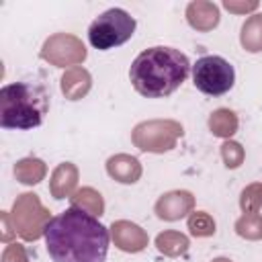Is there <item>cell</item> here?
<instances>
[{
    "instance_id": "cell-21",
    "label": "cell",
    "mask_w": 262,
    "mask_h": 262,
    "mask_svg": "<svg viewBox=\"0 0 262 262\" xmlns=\"http://www.w3.org/2000/svg\"><path fill=\"white\" fill-rule=\"evenodd\" d=\"M188 229L192 235L196 237H207V235H213L215 233V221L211 219L209 213L205 211H194L190 213L188 217Z\"/></svg>"
},
{
    "instance_id": "cell-16",
    "label": "cell",
    "mask_w": 262,
    "mask_h": 262,
    "mask_svg": "<svg viewBox=\"0 0 262 262\" xmlns=\"http://www.w3.org/2000/svg\"><path fill=\"white\" fill-rule=\"evenodd\" d=\"M14 176L23 182V184H37L43 180L45 176V164L39 158H25L20 162H16L14 166Z\"/></svg>"
},
{
    "instance_id": "cell-3",
    "label": "cell",
    "mask_w": 262,
    "mask_h": 262,
    "mask_svg": "<svg viewBox=\"0 0 262 262\" xmlns=\"http://www.w3.org/2000/svg\"><path fill=\"white\" fill-rule=\"evenodd\" d=\"M47 108V94L37 84L14 82L2 86L0 90V127L4 129L27 131L39 127Z\"/></svg>"
},
{
    "instance_id": "cell-9",
    "label": "cell",
    "mask_w": 262,
    "mask_h": 262,
    "mask_svg": "<svg viewBox=\"0 0 262 262\" xmlns=\"http://www.w3.org/2000/svg\"><path fill=\"white\" fill-rule=\"evenodd\" d=\"M194 207V196L188 190H172L158 199L156 203V215L166 221H176L188 215Z\"/></svg>"
},
{
    "instance_id": "cell-15",
    "label": "cell",
    "mask_w": 262,
    "mask_h": 262,
    "mask_svg": "<svg viewBox=\"0 0 262 262\" xmlns=\"http://www.w3.org/2000/svg\"><path fill=\"white\" fill-rule=\"evenodd\" d=\"M242 45L246 51H262V14L250 16L242 27Z\"/></svg>"
},
{
    "instance_id": "cell-26",
    "label": "cell",
    "mask_w": 262,
    "mask_h": 262,
    "mask_svg": "<svg viewBox=\"0 0 262 262\" xmlns=\"http://www.w3.org/2000/svg\"><path fill=\"white\" fill-rule=\"evenodd\" d=\"M213 262H231V260H227V258H217V260H213Z\"/></svg>"
},
{
    "instance_id": "cell-18",
    "label": "cell",
    "mask_w": 262,
    "mask_h": 262,
    "mask_svg": "<svg viewBox=\"0 0 262 262\" xmlns=\"http://www.w3.org/2000/svg\"><path fill=\"white\" fill-rule=\"evenodd\" d=\"M156 246L166 256H178L188 250V237L178 231H164L156 237Z\"/></svg>"
},
{
    "instance_id": "cell-17",
    "label": "cell",
    "mask_w": 262,
    "mask_h": 262,
    "mask_svg": "<svg viewBox=\"0 0 262 262\" xmlns=\"http://www.w3.org/2000/svg\"><path fill=\"white\" fill-rule=\"evenodd\" d=\"M209 127L219 137H231L237 131V117L229 108H217L209 119Z\"/></svg>"
},
{
    "instance_id": "cell-1",
    "label": "cell",
    "mask_w": 262,
    "mask_h": 262,
    "mask_svg": "<svg viewBox=\"0 0 262 262\" xmlns=\"http://www.w3.org/2000/svg\"><path fill=\"white\" fill-rule=\"evenodd\" d=\"M45 246L53 262H104L108 254V229L96 215L70 207L45 225Z\"/></svg>"
},
{
    "instance_id": "cell-7",
    "label": "cell",
    "mask_w": 262,
    "mask_h": 262,
    "mask_svg": "<svg viewBox=\"0 0 262 262\" xmlns=\"http://www.w3.org/2000/svg\"><path fill=\"white\" fill-rule=\"evenodd\" d=\"M49 213L41 207L37 194L25 192L14 201L12 207V221L14 229L25 237V239H37L43 235L45 225L49 223Z\"/></svg>"
},
{
    "instance_id": "cell-25",
    "label": "cell",
    "mask_w": 262,
    "mask_h": 262,
    "mask_svg": "<svg viewBox=\"0 0 262 262\" xmlns=\"http://www.w3.org/2000/svg\"><path fill=\"white\" fill-rule=\"evenodd\" d=\"M225 8H227V10H233V12H246V10H254V8H258V2H250V4H233V2H225Z\"/></svg>"
},
{
    "instance_id": "cell-13",
    "label": "cell",
    "mask_w": 262,
    "mask_h": 262,
    "mask_svg": "<svg viewBox=\"0 0 262 262\" xmlns=\"http://www.w3.org/2000/svg\"><path fill=\"white\" fill-rule=\"evenodd\" d=\"M76 180H78V170H76V166L70 164V162L59 164V166L55 168L53 176H51V184H49L51 194H53L55 199H66V196H70L72 190H74V186H76Z\"/></svg>"
},
{
    "instance_id": "cell-12",
    "label": "cell",
    "mask_w": 262,
    "mask_h": 262,
    "mask_svg": "<svg viewBox=\"0 0 262 262\" xmlns=\"http://www.w3.org/2000/svg\"><path fill=\"white\" fill-rule=\"evenodd\" d=\"M186 18L190 27L199 31H211L219 23V8L213 2H190L186 6Z\"/></svg>"
},
{
    "instance_id": "cell-20",
    "label": "cell",
    "mask_w": 262,
    "mask_h": 262,
    "mask_svg": "<svg viewBox=\"0 0 262 262\" xmlns=\"http://www.w3.org/2000/svg\"><path fill=\"white\" fill-rule=\"evenodd\" d=\"M235 231L242 237L248 239H260L262 237V217L258 213H246L235 221Z\"/></svg>"
},
{
    "instance_id": "cell-10",
    "label": "cell",
    "mask_w": 262,
    "mask_h": 262,
    "mask_svg": "<svg viewBox=\"0 0 262 262\" xmlns=\"http://www.w3.org/2000/svg\"><path fill=\"white\" fill-rule=\"evenodd\" d=\"M113 239L117 244V248H121L123 252H139L147 246V235L145 231L129 221H117L113 223Z\"/></svg>"
},
{
    "instance_id": "cell-22",
    "label": "cell",
    "mask_w": 262,
    "mask_h": 262,
    "mask_svg": "<svg viewBox=\"0 0 262 262\" xmlns=\"http://www.w3.org/2000/svg\"><path fill=\"white\" fill-rule=\"evenodd\" d=\"M242 209L246 213H258L260 205H262V184H252L242 192V201H239Z\"/></svg>"
},
{
    "instance_id": "cell-5",
    "label": "cell",
    "mask_w": 262,
    "mask_h": 262,
    "mask_svg": "<svg viewBox=\"0 0 262 262\" xmlns=\"http://www.w3.org/2000/svg\"><path fill=\"white\" fill-rule=\"evenodd\" d=\"M192 82L203 94L221 96L233 88L235 72L233 66L221 55H205L192 66Z\"/></svg>"
},
{
    "instance_id": "cell-14",
    "label": "cell",
    "mask_w": 262,
    "mask_h": 262,
    "mask_svg": "<svg viewBox=\"0 0 262 262\" xmlns=\"http://www.w3.org/2000/svg\"><path fill=\"white\" fill-rule=\"evenodd\" d=\"M61 90L70 100L82 98L90 90V74L80 66L68 70L61 78Z\"/></svg>"
},
{
    "instance_id": "cell-23",
    "label": "cell",
    "mask_w": 262,
    "mask_h": 262,
    "mask_svg": "<svg viewBox=\"0 0 262 262\" xmlns=\"http://www.w3.org/2000/svg\"><path fill=\"white\" fill-rule=\"evenodd\" d=\"M221 158H223V162H225L227 168H237L244 162V149L235 141H225L221 145Z\"/></svg>"
},
{
    "instance_id": "cell-8",
    "label": "cell",
    "mask_w": 262,
    "mask_h": 262,
    "mask_svg": "<svg viewBox=\"0 0 262 262\" xmlns=\"http://www.w3.org/2000/svg\"><path fill=\"white\" fill-rule=\"evenodd\" d=\"M41 57L51 61L53 66L63 68V66H72V63L82 61L86 57V49L76 37L59 33V35H53L45 41Z\"/></svg>"
},
{
    "instance_id": "cell-2",
    "label": "cell",
    "mask_w": 262,
    "mask_h": 262,
    "mask_svg": "<svg viewBox=\"0 0 262 262\" xmlns=\"http://www.w3.org/2000/svg\"><path fill=\"white\" fill-rule=\"evenodd\" d=\"M190 61L174 47H147L129 68L133 88L145 98L170 96L188 76Z\"/></svg>"
},
{
    "instance_id": "cell-24",
    "label": "cell",
    "mask_w": 262,
    "mask_h": 262,
    "mask_svg": "<svg viewBox=\"0 0 262 262\" xmlns=\"http://www.w3.org/2000/svg\"><path fill=\"white\" fill-rule=\"evenodd\" d=\"M2 262H27V254H25L23 246H20V244H10V246L4 250Z\"/></svg>"
},
{
    "instance_id": "cell-6",
    "label": "cell",
    "mask_w": 262,
    "mask_h": 262,
    "mask_svg": "<svg viewBox=\"0 0 262 262\" xmlns=\"http://www.w3.org/2000/svg\"><path fill=\"white\" fill-rule=\"evenodd\" d=\"M182 135V125L176 121H145L133 129V143L141 151L162 154L176 145V139Z\"/></svg>"
},
{
    "instance_id": "cell-11",
    "label": "cell",
    "mask_w": 262,
    "mask_h": 262,
    "mask_svg": "<svg viewBox=\"0 0 262 262\" xmlns=\"http://www.w3.org/2000/svg\"><path fill=\"white\" fill-rule=\"evenodd\" d=\"M106 172L111 178H115L121 184H133L141 176V166H139L137 158L127 156V154H117V156L108 158Z\"/></svg>"
},
{
    "instance_id": "cell-4",
    "label": "cell",
    "mask_w": 262,
    "mask_h": 262,
    "mask_svg": "<svg viewBox=\"0 0 262 262\" xmlns=\"http://www.w3.org/2000/svg\"><path fill=\"white\" fill-rule=\"evenodd\" d=\"M135 18L123 8H108L88 27V41L94 49L108 51L127 43L135 33Z\"/></svg>"
},
{
    "instance_id": "cell-19",
    "label": "cell",
    "mask_w": 262,
    "mask_h": 262,
    "mask_svg": "<svg viewBox=\"0 0 262 262\" xmlns=\"http://www.w3.org/2000/svg\"><path fill=\"white\" fill-rule=\"evenodd\" d=\"M72 207H80L92 215H102L104 203H102L100 192H96L94 188H82L72 196Z\"/></svg>"
}]
</instances>
